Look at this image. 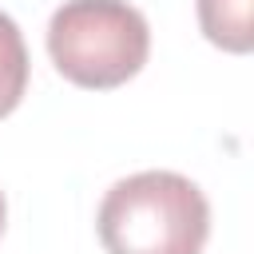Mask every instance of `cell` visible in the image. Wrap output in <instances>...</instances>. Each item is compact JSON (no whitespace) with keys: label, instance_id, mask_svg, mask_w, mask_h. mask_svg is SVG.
<instances>
[{"label":"cell","instance_id":"1","mask_svg":"<svg viewBox=\"0 0 254 254\" xmlns=\"http://www.w3.org/2000/svg\"><path fill=\"white\" fill-rule=\"evenodd\" d=\"M95 222L107 254H202L210 206L187 175L139 171L103 194Z\"/></svg>","mask_w":254,"mask_h":254},{"label":"cell","instance_id":"2","mask_svg":"<svg viewBox=\"0 0 254 254\" xmlns=\"http://www.w3.org/2000/svg\"><path fill=\"white\" fill-rule=\"evenodd\" d=\"M151 52L147 20L127 0H64L48 24V56L75 87L107 91L139 75Z\"/></svg>","mask_w":254,"mask_h":254},{"label":"cell","instance_id":"3","mask_svg":"<svg viewBox=\"0 0 254 254\" xmlns=\"http://www.w3.org/2000/svg\"><path fill=\"white\" fill-rule=\"evenodd\" d=\"M250 4L254 0H198V28L222 52H250Z\"/></svg>","mask_w":254,"mask_h":254},{"label":"cell","instance_id":"4","mask_svg":"<svg viewBox=\"0 0 254 254\" xmlns=\"http://www.w3.org/2000/svg\"><path fill=\"white\" fill-rule=\"evenodd\" d=\"M28 87V48L8 12H0V119L12 115Z\"/></svg>","mask_w":254,"mask_h":254},{"label":"cell","instance_id":"5","mask_svg":"<svg viewBox=\"0 0 254 254\" xmlns=\"http://www.w3.org/2000/svg\"><path fill=\"white\" fill-rule=\"evenodd\" d=\"M4 218H8V202H4V190H0V234H4Z\"/></svg>","mask_w":254,"mask_h":254}]
</instances>
